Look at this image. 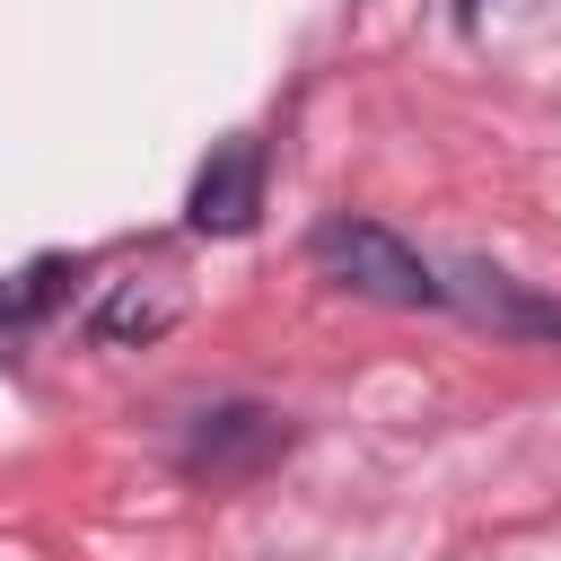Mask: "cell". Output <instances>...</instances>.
Here are the masks:
<instances>
[{
  "instance_id": "obj_6",
  "label": "cell",
  "mask_w": 561,
  "mask_h": 561,
  "mask_svg": "<svg viewBox=\"0 0 561 561\" xmlns=\"http://www.w3.org/2000/svg\"><path fill=\"white\" fill-rule=\"evenodd\" d=\"M79 280V263H61V254H44V263H26L9 289H0V324H35V316H53V298Z\"/></svg>"
},
{
  "instance_id": "obj_7",
  "label": "cell",
  "mask_w": 561,
  "mask_h": 561,
  "mask_svg": "<svg viewBox=\"0 0 561 561\" xmlns=\"http://www.w3.org/2000/svg\"><path fill=\"white\" fill-rule=\"evenodd\" d=\"M456 18H465V26H473V18H482V0H456Z\"/></svg>"
},
{
  "instance_id": "obj_1",
  "label": "cell",
  "mask_w": 561,
  "mask_h": 561,
  "mask_svg": "<svg viewBox=\"0 0 561 561\" xmlns=\"http://www.w3.org/2000/svg\"><path fill=\"white\" fill-rule=\"evenodd\" d=\"M307 254H316L342 289H359V298H386V307H447V280H438L386 219H324V228L307 237Z\"/></svg>"
},
{
  "instance_id": "obj_4",
  "label": "cell",
  "mask_w": 561,
  "mask_h": 561,
  "mask_svg": "<svg viewBox=\"0 0 561 561\" xmlns=\"http://www.w3.org/2000/svg\"><path fill=\"white\" fill-rule=\"evenodd\" d=\"M447 298H465L473 316H500V324H517V333H561V307H543V298H526L508 272H491V263H465V289L447 280Z\"/></svg>"
},
{
  "instance_id": "obj_3",
  "label": "cell",
  "mask_w": 561,
  "mask_h": 561,
  "mask_svg": "<svg viewBox=\"0 0 561 561\" xmlns=\"http://www.w3.org/2000/svg\"><path fill=\"white\" fill-rule=\"evenodd\" d=\"M254 210H263V140H219L184 193V219L202 237H245Z\"/></svg>"
},
{
  "instance_id": "obj_5",
  "label": "cell",
  "mask_w": 561,
  "mask_h": 561,
  "mask_svg": "<svg viewBox=\"0 0 561 561\" xmlns=\"http://www.w3.org/2000/svg\"><path fill=\"white\" fill-rule=\"evenodd\" d=\"M167 324H175V289H140V280H131V289H114V298L88 316V333H96V342H158Z\"/></svg>"
},
{
  "instance_id": "obj_2",
  "label": "cell",
  "mask_w": 561,
  "mask_h": 561,
  "mask_svg": "<svg viewBox=\"0 0 561 561\" xmlns=\"http://www.w3.org/2000/svg\"><path fill=\"white\" fill-rule=\"evenodd\" d=\"M289 438H298V430H289L272 403H210V412H193L175 465H184L193 482H254L263 465L289 456Z\"/></svg>"
}]
</instances>
